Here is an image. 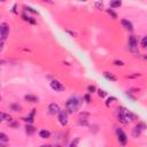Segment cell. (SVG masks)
Listing matches in <instances>:
<instances>
[{
    "mask_svg": "<svg viewBox=\"0 0 147 147\" xmlns=\"http://www.w3.org/2000/svg\"><path fill=\"white\" fill-rule=\"evenodd\" d=\"M117 118H118V121L121 122V123H123V124H127V123H130V122H132V121H136L137 118H138V116L136 115V114H133V113H131L130 110H127L125 107H118V109H117Z\"/></svg>",
    "mask_w": 147,
    "mask_h": 147,
    "instance_id": "obj_1",
    "label": "cell"
},
{
    "mask_svg": "<svg viewBox=\"0 0 147 147\" xmlns=\"http://www.w3.org/2000/svg\"><path fill=\"white\" fill-rule=\"evenodd\" d=\"M79 108V99L76 98V96H71L65 102V109L69 114H74L78 110Z\"/></svg>",
    "mask_w": 147,
    "mask_h": 147,
    "instance_id": "obj_2",
    "label": "cell"
},
{
    "mask_svg": "<svg viewBox=\"0 0 147 147\" xmlns=\"http://www.w3.org/2000/svg\"><path fill=\"white\" fill-rule=\"evenodd\" d=\"M116 136H117V140H118V142H119L121 145L125 146V145L127 144V136H126V133H125L121 127L116 129Z\"/></svg>",
    "mask_w": 147,
    "mask_h": 147,
    "instance_id": "obj_3",
    "label": "cell"
},
{
    "mask_svg": "<svg viewBox=\"0 0 147 147\" xmlns=\"http://www.w3.org/2000/svg\"><path fill=\"white\" fill-rule=\"evenodd\" d=\"M129 49L132 53H137L138 52V39L134 36H130L129 37Z\"/></svg>",
    "mask_w": 147,
    "mask_h": 147,
    "instance_id": "obj_4",
    "label": "cell"
},
{
    "mask_svg": "<svg viewBox=\"0 0 147 147\" xmlns=\"http://www.w3.org/2000/svg\"><path fill=\"white\" fill-rule=\"evenodd\" d=\"M49 85H51L52 90H54L55 92H62V91H64V88H65L64 85H63L60 80H57V79H53V80H51Z\"/></svg>",
    "mask_w": 147,
    "mask_h": 147,
    "instance_id": "obj_5",
    "label": "cell"
},
{
    "mask_svg": "<svg viewBox=\"0 0 147 147\" xmlns=\"http://www.w3.org/2000/svg\"><path fill=\"white\" fill-rule=\"evenodd\" d=\"M145 129H146V124H145V123H139V124H137V125L132 129V132H131L132 137L138 138V137L141 134V131L145 130Z\"/></svg>",
    "mask_w": 147,
    "mask_h": 147,
    "instance_id": "obj_6",
    "label": "cell"
},
{
    "mask_svg": "<svg viewBox=\"0 0 147 147\" xmlns=\"http://www.w3.org/2000/svg\"><path fill=\"white\" fill-rule=\"evenodd\" d=\"M0 31H1V40H6L9 34V25L6 22H2L0 24Z\"/></svg>",
    "mask_w": 147,
    "mask_h": 147,
    "instance_id": "obj_7",
    "label": "cell"
},
{
    "mask_svg": "<svg viewBox=\"0 0 147 147\" xmlns=\"http://www.w3.org/2000/svg\"><path fill=\"white\" fill-rule=\"evenodd\" d=\"M57 119H59V123L62 126H65L68 124V113L65 110H61L57 114Z\"/></svg>",
    "mask_w": 147,
    "mask_h": 147,
    "instance_id": "obj_8",
    "label": "cell"
},
{
    "mask_svg": "<svg viewBox=\"0 0 147 147\" xmlns=\"http://www.w3.org/2000/svg\"><path fill=\"white\" fill-rule=\"evenodd\" d=\"M48 111H49V114H52V115H57V114L61 111V109H60V107H59L57 103H51V105L48 106Z\"/></svg>",
    "mask_w": 147,
    "mask_h": 147,
    "instance_id": "obj_9",
    "label": "cell"
},
{
    "mask_svg": "<svg viewBox=\"0 0 147 147\" xmlns=\"http://www.w3.org/2000/svg\"><path fill=\"white\" fill-rule=\"evenodd\" d=\"M121 24H122V26H123L125 30H127V31H133V25H132V23H131L129 20L122 18V20H121Z\"/></svg>",
    "mask_w": 147,
    "mask_h": 147,
    "instance_id": "obj_10",
    "label": "cell"
},
{
    "mask_svg": "<svg viewBox=\"0 0 147 147\" xmlns=\"http://www.w3.org/2000/svg\"><path fill=\"white\" fill-rule=\"evenodd\" d=\"M34 115H36V109H32V110L28 114V116L24 118V121H25L28 124H32V123H33V119H34Z\"/></svg>",
    "mask_w": 147,
    "mask_h": 147,
    "instance_id": "obj_11",
    "label": "cell"
},
{
    "mask_svg": "<svg viewBox=\"0 0 147 147\" xmlns=\"http://www.w3.org/2000/svg\"><path fill=\"white\" fill-rule=\"evenodd\" d=\"M103 76H105L108 80H110V82H117V77H116L114 74H111V72L105 71V72H103Z\"/></svg>",
    "mask_w": 147,
    "mask_h": 147,
    "instance_id": "obj_12",
    "label": "cell"
},
{
    "mask_svg": "<svg viewBox=\"0 0 147 147\" xmlns=\"http://www.w3.org/2000/svg\"><path fill=\"white\" fill-rule=\"evenodd\" d=\"M24 99H25L26 101L31 102V103H36V102H38V96L32 95V94H26V95H24Z\"/></svg>",
    "mask_w": 147,
    "mask_h": 147,
    "instance_id": "obj_13",
    "label": "cell"
},
{
    "mask_svg": "<svg viewBox=\"0 0 147 147\" xmlns=\"http://www.w3.org/2000/svg\"><path fill=\"white\" fill-rule=\"evenodd\" d=\"M34 132H36V127H34L32 124H28V125L25 126V133H26L28 136H32Z\"/></svg>",
    "mask_w": 147,
    "mask_h": 147,
    "instance_id": "obj_14",
    "label": "cell"
},
{
    "mask_svg": "<svg viewBox=\"0 0 147 147\" xmlns=\"http://www.w3.org/2000/svg\"><path fill=\"white\" fill-rule=\"evenodd\" d=\"M38 134H39V137H40L41 139H48V138L51 137V132H49L48 130H40Z\"/></svg>",
    "mask_w": 147,
    "mask_h": 147,
    "instance_id": "obj_15",
    "label": "cell"
},
{
    "mask_svg": "<svg viewBox=\"0 0 147 147\" xmlns=\"http://www.w3.org/2000/svg\"><path fill=\"white\" fill-rule=\"evenodd\" d=\"M0 119H1V122H11V116L9 114L1 113L0 114Z\"/></svg>",
    "mask_w": 147,
    "mask_h": 147,
    "instance_id": "obj_16",
    "label": "cell"
},
{
    "mask_svg": "<svg viewBox=\"0 0 147 147\" xmlns=\"http://www.w3.org/2000/svg\"><path fill=\"white\" fill-rule=\"evenodd\" d=\"M121 6H122V0H111L110 1L111 8H119Z\"/></svg>",
    "mask_w": 147,
    "mask_h": 147,
    "instance_id": "obj_17",
    "label": "cell"
},
{
    "mask_svg": "<svg viewBox=\"0 0 147 147\" xmlns=\"http://www.w3.org/2000/svg\"><path fill=\"white\" fill-rule=\"evenodd\" d=\"M9 108L13 110V111H21L22 110V107L18 105V103H11L9 106Z\"/></svg>",
    "mask_w": 147,
    "mask_h": 147,
    "instance_id": "obj_18",
    "label": "cell"
},
{
    "mask_svg": "<svg viewBox=\"0 0 147 147\" xmlns=\"http://www.w3.org/2000/svg\"><path fill=\"white\" fill-rule=\"evenodd\" d=\"M22 18H23L25 22H29V23H31V24H36V21H34L32 17H30V16H26V15H22Z\"/></svg>",
    "mask_w": 147,
    "mask_h": 147,
    "instance_id": "obj_19",
    "label": "cell"
},
{
    "mask_svg": "<svg viewBox=\"0 0 147 147\" xmlns=\"http://www.w3.org/2000/svg\"><path fill=\"white\" fill-rule=\"evenodd\" d=\"M9 139H8V137H7V134L6 133H3V132H1L0 133V142H7Z\"/></svg>",
    "mask_w": 147,
    "mask_h": 147,
    "instance_id": "obj_20",
    "label": "cell"
},
{
    "mask_svg": "<svg viewBox=\"0 0 147 147\" xmlns=\"http://www.w3.org/2000/svg\"><path fill=\"white\" fill-rule=\"evenodd\" d=\"M94 92H96L95 86H94V85H88V86H87V93L92 94V93H94Z\"/></svg>",
    "mask_w": 147,
    "mask_h": 147,
    "instance_id": "obj_21",
    "label": "cell"
},
{
    "mask_svg": "<svg viewBox=\"0 0 147 147\" xmlns=\"http://www.w3.org/2000/svg\"><path fill=\"white\" fill-rule=\"evenodd\" d=\"M107 13H108V15H110L113 18H117V14H116L113 9H110V8H109V9H107Z\"/></svg>",
    "mask_w": 147,
    "mask_h": 147,
    "instance_id": "obj_22",
    "label": "cell"
},
{
    "mask_svg": "<svg viewBox=\"0 0 147 147\" xmlns=\"http://www.w3.org/2000/svg\"><path fill=\"white\" fill-rule=\"evenodd\" d=\"M96 92H98V95H99L100 98H105V96L107 95V92H106L105 90H98Z\"/></svg>",
    "mask_w": 147,
    "mask_h": 147,
    "instance_id": "obj_23",
    "label": "cell"
},
{
    "mask_svg": "<svg viewBox=\"0 0 147 147\" xmlns=\"http://www.w3.org/2000/svg\"><path fill=\"white\" fill-rule=\"evenodd\" d=\"M115 100H116V98H115V96H110V98H108V99H107V101H106V106H107V107H109V106H110V103H111L113 101H115Z\"/></svg>",
    "mask_w": 147,
    "mask_h": 147,
    "instance_id": "obj_24",
    "label": "cell"
},
{
    "mask_svg": "<svg viewBox=\"0 0 147 147\" xmlns=\"http://www.w3.org/2000/svg\"><path fill=\"white\" fill-rule=\"evenodd\" d=\"M141 47L147 48V36H145V37L141 39Z\"/></svg>",
    "mask_w": 147,
    "mask_h": 147,
    "instance_id": "obj_25",
    "label": "cell"
},
{
    "mask_svg": "<svg viewBox=\"0 0 147 147\" xmlns=\"http://www.w3.org/2000/svg\"><path fill=\"white\" fill-rule=\"evenodd\" d=\"M23 8H24V9L26 10V11H30V13H33V14H37V10H34L33 8H31V7H29V6H24Z\"/></svg>",
    "mask_w": 147,
    "mask_h": 147,
    "instance_id": "obj_26",
    "label": "cell"
},
{
    "mask_svg": "<svg viewBox=\"0 0 147 147\" xmlns=\"http://www.w3.org/2000/svg\"><path fill=\"white\" fill-rule=\"evenodd\" d=\"M114 65H116V67H123L124 65V62L123 61H119V60H115L114 61Z\"/></svg>",
    "mask_w": 147,
    "mask_h": 147,
    "instance_id": "obj_27",
    "label": "cell"
},
{
    "mask_svg": "<svg viewBox=\"0 0 147 147\" xmlns=\"http://www.w3.org/2000/svg\"><path fill=\"white\" fill-rule=\"evenodd\" d=\"M125 95H126L127 98H130L132 101H136V100H137V99H136V96H133V95H132V94H131L129 91H126V92H125Z\"/></svg>",
    "mask_w": 147,
    "mask_h": 147,
    "instance_id": "obj_28",
    "label": "cell"
},
{
    "mask_svg": "<svg viewBox=\"0 0 147 147\" xmlns=\"http://www.w3.org/2000/svg\"><path fill=\"white\" fill-rule=\"evenodd\" d=\"M83 98H84V100H85L87 103H90V102H91V100H92V99H91V96H90V93H86Z\"/></svg>",
    "mask_w": 147,
    "mask_h": 147,
    "instance_id": "obj_29",
    "label": "cell"
},
{
    "mask_svg": "<svg viewBox=\"0 0 147 147\" xmlns=\"http://www.w3.org/2000/svg\"><path fill=\"white\" fill-rule=\"evenodd\" d=\"M102 6H103V3H102V2H96V3H95V7H96V8H99V9H101V8H102Z\"/></svg>",
    "mask_w": 147,
    "mask_h": 147,
    "instance_id": "obj_30",
    "label": "cell"
},
{
    "mask_svg": "<svg viewBox=\"0 0 147 147\" xmlns=\"http://www.w3.org/2000/svg\"><path fill=\"white\" fill-rule=\"evenodd\" d=\"M18 125H20V124H18L17 122H13V123H10V126H11V127H17Z\"/></svg>",
    "mask_w": 147,
    "mask_h": 147,
    "instance_id": "obj_31",
    "label": "cell"
},
{
    "mask_svg": "<svg viewBox=\"0 0 147 147\" xmlns=\"http://www.w3.org/2000/svg\"><path fill=\"white\" fill-rule=\"evenodd\" d=\"M78 123H79L80 125H87V122H86V121H79Z\"/></svg>",
    "mask_w": 147,
    "mask_h": 147,
    "instance_id": "obj_32",
    "label": "cell"
},
{
    "mask_svg": "<svg viewBox=\"0 0 147 147\" xmlns=\"http://www.w3.org/2000/svg\"><path fill=\"white\" fill-rule=\"evenodd\" d=\"M77 142H78V139H76L75 141H72V142L70 144V146H76V145H77Z\"/></svg>",
    "mask_w": 147,
    "mask_h": 147,
    "instance_id": "obj_33",
    "label": "cell"
},
{
    "mask_svg": "<svg viewBox=\"0 0 147 147\" xmlns=\"http://www.w3.org/2000/svg\"><path fill=\"white\" fill-rule=\"evenodd\" d=\"M144 59H145V60H147V54H145V55H144Z\"/></svg>",
    "mask_w": 147,
    "mask_h": 147,
    "instance_id": "obj_34",
    "label": "cell"
},
{
    "mask_svg": "<svg viewBox=\"0 0 147 147\" xmlns=\"http://www.w3.org/2000/svg\"><path fill=\"white\" fill-rule=\"evenodd\" d=\"M80 1H87V0H80Z\"/></svg>",
    "mask_w": 147,
    "mask_h": 147,
    "instance_id": "obj_35",
    "label": "cell"
},
{
    "mask_svg": "<svg viewBox=\"0 0 147 147\" xmlns=\"http://www.w3.org/2000/svg\"><path fill=\"white\" fill-rule=\"evenodd\" d=\"M1 1H2V2H3V1H6V0H1Z\"/></svg>",
    "mask_w": 147,
    "mask_h": 147,
    "instance_id": "obj_36",
    "label": "cell"
}]
</instances>
